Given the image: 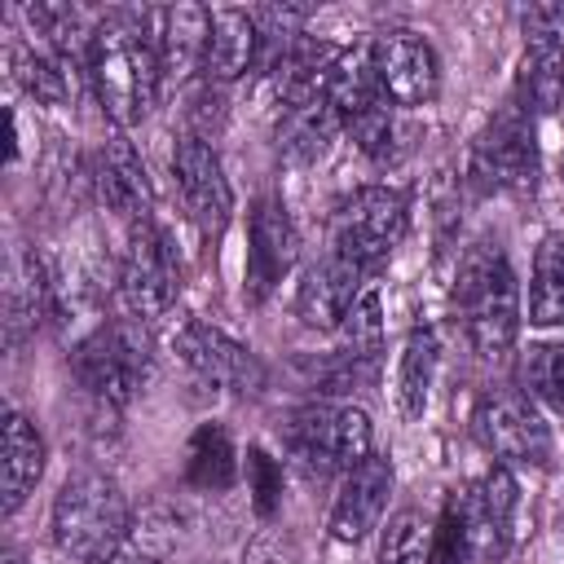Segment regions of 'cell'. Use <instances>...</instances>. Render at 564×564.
<instances>
[{
    "label": "cell",
    "instance_id": "1",
    "mask_svg": "<svg viewBox=\"0 0 564 564\" xmlns=\"http://www.w3.org/2000/svg\"><path fill=\"white\" fill-rule=\"evenodd\" d=\"M150 13H115L88 31V79L97 101L115 128H132L150 115L163 70L154 31H145Z\"/></svg>",
    "mask_w": 564,
    "mask_h": 564
},
{
    "label": "cell",
    "instance_id": "2",
    "mask_svg": "<svg viewBox=\"0 0 564 564\" xmlns=\"http://www.w3.org/2000/svg\"><path fill=\"white\" fill-rule=\"evenodd\" d=\"M520 485L511 467L458 485L436 520V564H498L516 533Z\"/></svg>",
    "mask_w": 564,
    "mask_h": 564
},
{
    "label": "cell",
    "instance_id": "3",
    "mask_svg": "<svg viewBox=\"0 0 564 564\" xmlns=\"http://www.w3.org/2000/svg\"><path fill=\"white\" fill-rule=\"evenodd\" d=\"M454 317L463 322L467 344L480 357H502L516 344L520 330V282L498 242H471L458 260L454 291H449Z\"/></svg>",
    "mask_w": 564,
    "mask_h": 564
},
{
    "label": "cell",
    "instance_id": "4",
    "mask_svg": "<svg viewBox=\"0 0 564 564\" xmlns=\"http://www.w3.org/2000/svg\"><path fill=\"white\" fill-rule=\"evenodd\" d=\"M132 529L128 498L106 471H75L53 498V542L79 564H106L119 555Z\"/></svg>",
    "mask_w": 564,
    "mask_h": 564
},
{
    "label": "cell",
    "instance_id": "5",
    "mask_svg": "<svg viewBox=\"0 0 564 564\" xmlns=\"http://www.w3.org/2000/svg\"><path fill=\"white\" fill-rule=\"evenodd\" d=\"M150 370H154V344L145 322L137 317L101 322L70 348V375L79 379V388L115 410H123L150 383Z\"/></svg>",
    "mask_w": 564,
    "mask_h": 564
},
{
    "label": "cell",
    "instance_id": "6",
    "mask_svg": "<svg viewBox=\"0 0 564 564\" xmlns=\"http://www.w3.org/2000/svg\"><path fill=\"white\" fill-rule=\"evenodd\" d=\"M370 414L361 405H304L286 423V449L308 476H344L370 458Z\"/></svg>",
    "mask_w": 564,
    "mask_h": 564
},
{
    "label": "cell",
    "instance_id": "7",
    "mask_svg": "<svg viewBox=\"0 0 564 564\" xmlns=\"http://www.w3.org/2000/svg\"><path fill=\"white\" fill-rule=\"evenodd\" d=\"M405 229H410L405 194L388 189V185H361L339 203V212L330 220V251H339L352 264H361L366 273H375L401 247Z\"/></svg>",
    "mask_w": 564,
    "mask_h": 564
},
{
    "label": "cell",
    "instance_id": "8",
    "mask_svg": "<svg viewBox=\"0 0 564 564\" xmlns=\"http://www.w3.org/2000/svg\"><path fill=\"white\" fill-rule=\"evenodd\" d=\"M467 176L476 189L489 194H533L538 185V141L529 128V115L511 101L502 115L489 119V128L476 137Z\"/></svg>",
    "mask_w": 564,
    "mask_h": 564
},
{
    "label": "cell",
    "instance_id": "9",
    "mask_svg": "<svg viewBox=\"0 0 564 564\" xmlns=\"http://www.w3.org/2000/svg\"><path fill=\"white\" fill-rule=\"evenodd\" d=\"M181 291V273L172 260L167 238L154 229V220H137L128 225V247L119 260V300L128 308V317L137 322H159L172 313Z\"/></svg>",
    "mask_w": 564,
    "mask_h": 564
},
{
    "label": "cell",
    "instance_id": "10",
    "mask_svg": "<svg viewBox=\"0 0 564 564\" xmlns=\"http://www.w3.org/2000/svg\"><path fill=\"white\" fill-rule=\"evenodd\" d=\"M476 441L498 458V467H546L551 463V427L533 410L524 392H489L471 414Z\"/></svg>",
    "mask_w": 564,
    "mask_h": 564
},
{
    "label": "cell",
    "instance_id": "11",
    "mask_svg": "<svg viewBox=\"0 0 564 564\" xmlns=\"http://www.w3.org/2000/svg\"><path fill=\"white\" fill-rule=\"evenodd\" d=\"M524 57L516 70V106L533 115H551L564 101V4L524 9Z\"/></svg>",
    "mask_w": 564,
    "mask_h": 564
},
{
    "label": "cell",
    "instance_id": "12",
    "mask_svg": "<svg viewBox=\"0 0 564 564\" xmlns=\"http://www.w3.org/2000/svg\"><path fill=\"white\" fill-rule=\"evenodd\" d=\"M300 260V234L278 194H260L247 212V264H242V291L247 304H264L273 286L295 269Z\"/></svg>",
    "mask_w": 564,
    "mask_h": 564
},
{
    "label": "cell",
    "instance_id": "13",
    "mask_svg": "<svg viewBox=\"0 0 564 564\" xmlns=\"http://www.w3.org/2000/svg\"><path fill=\"white\" fill-rule=\"evenodd\" d=\"M370 57H375V75L379 88L392 106L414 110V106H432L441 93V57L432 48L427 35L410 31V26H392L379 31L370 40Z\"/></svg>",
    "mask_w": 564,
    "mask_h": 564
},
{
    "label": "cell",
    "instance_id": "14",
    "mask_svg": "<svg viewBox=\"0 0 564 564\" xmlns=\"http://www.w3.org/2000/svg\"><path fill=\"white\" fill-rule=\"evenodd\" d=\"M172 172H176V189H181L194 225L207 238H220L229 216H234V189H229V176H225L216 150L207 145V137H198V132L176 137Z\"/></svg>",
    "mask_w": 564,
    "mask_h": 564
},
{
    "label": "cell",
    "instance_id": "15",
    "mask_svg": "<svg viewBox=\"0 0 564 564\" xmlns=\"http://www.w3.org/2000/svg\"><path fill=\"white\" fill-rule=\"evenodd\" d=\"M176 352H181V361L203 383H216L225 392H251L264 379V370H260V361H256L251 348H242L225 330H216L207 322H194V317L176 330Z\"/></svg>",
    "mask_w": 564,
    "mask_h": 564
},
{
    "label": "cell",
    "instance_id": "16",
    "mask_svg": "<svg viewBox=\"0 0 564 564\" xmlns=\"http://www.w3.org/2000/svg\"><path fill=\"white\" fill-rule=\"evenodd\" d=\"M366 269L352 264L348 256L339 251H326L300 282L295 291V317L308 326V330H339L344 317L352 313V304L361 300L366 291Z\"/></svg>",
    "mask_w": 564,
    "mask_h": 564
},
{
    "label": "cell",
    "instance_id": "17",
    "mask_svg": "<svg viewBox=\"0 0 564 564\" xmlns=\"http://www.w3.org/2000/svg\"><path fill=\"white\" fill-rule=\"evenodd\" d=\"M388 494H392V463L383 454H370L352 471H344L335 507H330V538L335 542H361L370 529H379Z\"/></svg>",
    "mask_w": 564,
    "mask_h": 564
},
{
    "label": "cell",
    "instance_id": "18",
    "mask_svg": "<svg viewBox=\"0 0 564 564\" xmlns=\"http://www.w3.org/2000/svg\"><path fill=\"white\" fill-rule=\"evenodd\" d=\"M207 31H212V9H203V4H172V9L154 13V44H159L163 79L185 84L194 70H203Z\"/></svg>",
    "mask_w": 564,
    "mask_h": 564
},
{
    "label": "cell",
    "instance_id": "19",
    "mask_svg": "<svg viewBox=\"0 0 564 564\" xmlns=\"http://www.w3.org/2000/svg\"><path fill=\"white\" fill-rule=\"evenodd\" d=\"M260 62V26L251 9H212V31H207V57L203 75L207 84H234Z\"/></svg>",
    "mask_w": 564,
    "mask_h": 564
},
{
    "label": "cell",
    "instance_id": "20",
    "mask_svg": "<svg viewBox=\"0 0 564 564\" xmlns=\"http://www.w3.org/2000/svg\"><path fill=\"white\" fill-rule=\"evenodd\" d=\"M97 189L110 212H119L128 225L150 220V181L128 137H110L97 154Z\"/></svg>",
    "mask_w": 564,
    "mask_h": 564
},
{
    "label": "cell",
    "instance_id": "21",
    "mask_svg": "<svg viewBox=\"0 0 564 564\" xmlns=\"http://www.w3.org/2000/svg\"><path fill=\"white\" fill-rule=\"evenodd\" d=\"M339 132H344V119H339V110L326 101L322 88L308 93V97H300V101H291V106H282L278 145H282V154L295 159V163L322 159L326 145H330Z\"/></svg>",
    "mask_w": 564,
    "mask_h": 564
},
{
    "label": "cell",
    "instance_id": "22",
    "mask_svg": "<svg viewBox=\"0 0 564 564\" xmlns=\"http://www.w3.org/2000/svg\"><path fill=\"white\" fill-rule=\"evenodd\" d=\"M4 516H13L44 471V441L22 410L4 414Z\"/></svg>",
    "mask_w": 564,
    "mask_h": 564
},
{
    "label": "cell",
    "instance_id": "23",
    "mask_svg": "<svg viewBox=\"0 0 564 564\" xmlns=\"http://www.w3.org/2000/svg\"><path fill=\"white\" fill-rule=\"evenodd\" d=\"M234 476H238V449L229 432L220 423H203L185 449V480L203 494H220L234 485Z\"/></svg>",
    "mask_w": 564,
    "mask_h": 564
},
{
    "label": "cell",
    "instance_id": "24",
    "mask_svg": "<svg viewBox=\"0 0 564 564\" xmlns=\"http://www.w3.org/2000/svg\"><path fill=\"white\" fill-rule=\"evenodd\" d=\"M524 313L533 326H564V234H546L538 242Z\"/></svg>",
    "mask_w": 564,
    "mask_h": 564
},
{
    "label": "cell",
    "instance_id": "25",
    "mask_svg": "<svg viewBox=\"0 0 564 564\" xmlns=\"http://www.w3.org/2000/svg\"><path fill=\"white\" fill-rule=\"evenodd\" d=\"M348 137L375 163H397L410 150V128L401 119V106H392L388 97H379L375 106H366L361 115H352L348 119Z\"/></svg>",
    "mask_w": 564,
    "mask_h": 564
},
{
    "label": "cell",
    "instance_id": "26",
    "mask_svg": "<svg viewBox=\"0 0 564 564\" xmlns=\"http://www.w3.org/2000/svg\"><path fill=\"white\" fill-rule=\"evenodd\" d=\"M432 379H436V335L427 326H414L397 361V405L405 419H419L427 410Z\"/></svg>",
    "mask_w": 564,
    "mask_h": 564
},
{
    "label": "cell",
    "instance_id": "27",
    "mask_svg": "<svg viewBox=\"0 0 564 564\" xmlns=\"http://www.w3.org/2000/svg\"><path fill=\"white\" fill-rule=\"evenodd\" d=\"M13 70H18V84L35 97V101H48V106H62L70 97V57L48 48V44H35V48H22L13 53Z\"/></svg>",
    "mask_w": 564,
    "mask_h": 564
},
{
    "label": "cell",
    "instance_id": "28",
    "mask_svg": "<svg viewBox=\"0 0 564 564\" xmlns=\"http://www.w3.org/2000/svg\"><path fill=\"white\" fill-rule=\"evenodd\" d=\"M379 564H436V520L419 511L392 516L379 542Z\"/></svg>",
    "mask_w": 564,
    "mask_h": 564
},
{
    "label": "cell",
    "instance_id": "29",
    "mask_svg": "<svg viewBox=\"0 0 564 564\" xmlns=\"http://www.w3.org/2000/svg\"><path fill=\"white\" fill-rule=\"evenodd\" d=\"M520 388L533 401L564 410V339H542L520 357Z\"/></svg>",
    "mask_w": 564,
    "mask_h": 564
},
{
    "label": "cell",
    "instance_id": "30",
    "mask_svg": "<svg viewBox=\"0 0 564 564\" xmlns=\"http://www.w3.org/2000/svg\"><path fill=\"white\" fill-rule=\"evenodd\" d=\"M344 357L357 366V361H366V366H375V357L383 352V317H379V291L375 286H366L361 291V300L352 304V313L344 317Z\"/></svg>",
    "mask_w": 564,
    "mask_h": 564
},
{
    "label": "cell",
    "instance_id": "31",
    "mask_svg": "<svg viewBox=\"0 0 564 564\" xmlns=\"http://www.w3.org/2000/svg\"><path fill=\"white\" fill-rule=\"evenodd\" d=\"M247 485H251L256 516L269 520L278 511V502H282V463L269 449H260V445L247 449Z\"/></svg>",
    "mask_w": 564,
    "mask_h": 564
},
{
    "label": "cell",
    "instance_id": "32",
    "mask_svg": "<svg viewBox=\"0 0 564 564\" xmlns=\"http://www.w3.org/2000/svg\"><path fill=\"white\" fill-rule=\"evenodd\" d=\"M560 529H564V516H560Z\"/></svg>",
    "mask_w": 564,
    "mask_h": 564
},
{
    "label": "cell",
    "instance_id": "33",
    "mask_svg": "<svg viewBox=\"0 0 564 564\" xmlns=\"http://www.w3.org/2000/svg\"><path fill=\"white\" fill-rule=\"evenodd\" d=\"M560 172H564V159H560Z\"/></svg>",
    "mask_w": 564,
    "mask_h": 564
}]
</instances>
